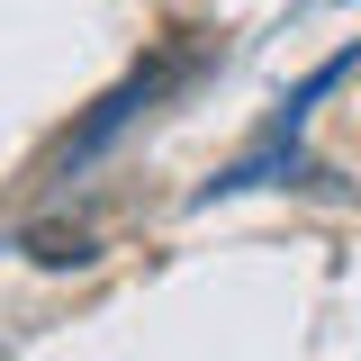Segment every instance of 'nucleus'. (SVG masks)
I'll use <instances>...</instances> for the list:
<instances>
[{
	"instance_id": "f257e3e1",
	"label": "nucleus",
	"mask_w": 361,
	"mask_h": 361,
	"mask_svg": "<svg viewBox=\"0 0 361 361\" xmlns=\"http://www.w3.org/2000/svg\"><path fill=\"white\" fill-rule=\"evenodd\" d=\"M27 253H37L45 271H82V262H90V235H82V226H37Z\"/></svg>"
}]
</instances>
